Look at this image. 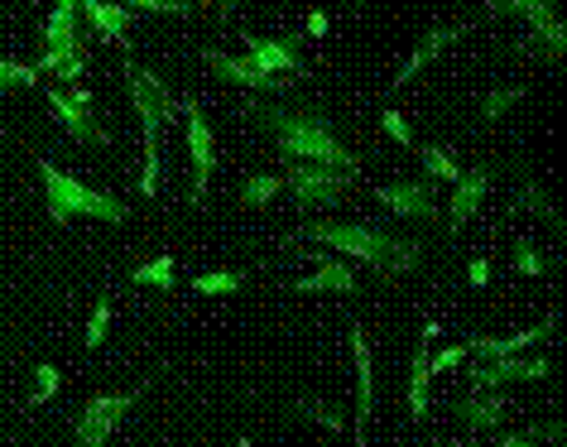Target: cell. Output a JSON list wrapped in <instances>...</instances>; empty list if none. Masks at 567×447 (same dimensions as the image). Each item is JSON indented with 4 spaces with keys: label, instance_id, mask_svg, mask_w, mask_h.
Returning <instances> with one entry per match:
<instances>
[{
    "label": "cell",
    "instance_id": "7",
    "mask_svg": "<svg viewBox=\"0 0 567 447\" xmlns=\"http://www.w3.org/2000/svg\"><path fill=\"white\" fill-rule=\"evenodd\" d=\"M240 59H246L255 73L269 82H284V87H299L303 82V34H279V39H260V34H240Z\"/></svg>",
    "mask_w": 567,
    "mask_h": 447
},
{
    "label": "cell",
    "instance_id": "28",
    "mask_svg": "<svg viewBox=\"0 0 567 447\" xmlns=\"http://www.w3.org/2000/svg\"><path fill=\"white\" fill-rule=\"evenodd\" d=\"M289 414L308 418V424H322V428H332V433H342V428H347V414L337 409V404L318 399V395H303V399H293V404H289Z\"/></svg>",
    "mask_w": 567,
    "mask_h": 447
},
{
    "label": "cell",
    "instance_id": "35",
    "mask_svg": "<svg viewBox=\"0 0 567 447\" xmlns=\"http://www.w3.org/2000/svg\"><path fill=\"white\" fill-rule=\"evenodd\" d=\"M380 131H385V135H390L400 149H414V145H419L414 131H409V121H404V111H394V106L385 111V116H380Z\"/></svg>",
    "mask_w": 567,
    "mask_h": 447
},
{
    "label": "cell",
    "instance_id": "39",
    "mask_svg": "<svg viewBox=\"0 0 567 447\" xmlns=\"http://www.w3.org/2000/svg\"><path fill=\"white\" fill-rule=\"evenodd\" d=\"M495 447H544V443H538L534 433H501V443Z\"/></svg>",
    "mask_w": 567,
    "mask_h": 447
},
{
    "label": "cell",
    "instance_id": "34",
    "mask_svg": "<svg viewBox=\"0 0 567 447\" xmlns=\"http://www.w3.org/2000/svg\"><path fill=\"white\" fill-rule=\"evenodd\" d=\"M59 385H63V371L49 366V361H39V366H34V404L59 399Z\"/></svg>",
    "mask_w": 567,
    "mask_h": 447
},
{
    "label": "cell",
    "instance_id": "20",
    "mask_svg": "<svg viewBox=\"0 0 567 447\" xmlns=\"http://www.w3.org/2000/svg\"><path fill=\"white\" fill-rule=\"evenodd\" d=\"M452 414H457L462 428H472L476 438L501 433V424H505V389H472L466 399L452 404Z\"/></svg>",
    "mask_w": 567,
    "mask_h": 447
},
{
    "label": "cell",
    "instance_id": "24",
    "mask_svg": "<svg viewBox=\"0 0 567 447\" xmlns=\"http://www.w3.org/2000/svg\"><path fill=\"white\" fill-rule=\"evenodd\" d=\"M524 96H529V87H524V82H505V87H491V92H481V102H476V121L486 125H501L509 111H515Z\"/></svg>",
    "mask_w": 567,
    "mask_h": 447
},
{
    "label": "cell",
    "instance_id": "25",
    "mask_svg": "<svg viewBox=\"0 0 567 447\" xmlns=\"http://www.w3.org/2000/svg\"><path fill=\"white\" fill-rule=\"evenodd\" d=\"M414 155H419V164H423V178H429V184H437V188H452V184L462 178V164L452 159L447 145H414Z\"/></svg>",
    "mask_w": 567,
    "mask_h": 447
},
{
    "label": "cell",
    "instance_id": "4",
    "mask_svg": "<svg viewBox=\"0 0 567 447\" xmlns=\"http://www.w3.org/2000/svg\"><path fill=\"white\" fill-rule=\"evenodd\" d=\"M39 184H44V207L53 217V227H73V221H106V227H121L131 217V207L111 193L82 184L68 169H59L53 159L39 164Z\"/></svg>",
    "mask_w": 567,
    "mask_h": 447
},
{
    "label": "cell",
    "instance_id": "27",
    "mask_svg": "<svg viewBox=\"0 0 567 447\" xmlns=\"http://www.w3.org/2000/svg\"><path fill=\"white\" fill-rule=\"evenodd\" d=\"M131 284L140 289H178V260L174 256H154L145 264H135V274H131Z\"/></svg>",
    "mask_w": 567,
    "mask_h": 447
},
{
    "label": "cell",
    "instance_id": "10",
    "mask_svg": "<svg viewBox=\"0 0 567 447\" xmlns=\"http://www.w3.org/2000/svg\"><path fill=\"white\" fill-rule=\"evenodd\" d=\"M375 202L400 221H437L443 217V188L429 178H400V184H380Z\"/></svg>",
    "mask_w": 567,
    "mask_h": 447
},
{
    "label": "cell",
    "instance_id": "40",
    "mask_svg": "<svg viewBox=\"0 0 567 447\" xmlns=\"http://www.w3.org/2000/svg\"><path fill=\"white\" fill-rule=\"evenodd\" d=\"M457 447H491V443H457Z\"/></svg>",
    "mask_w": 567,
    "mask_h": 447
},
{
    "label": "cell",
    "instance_id": "33",
    "mask_svg": "<svg viewBox=\"0 0 567 447\" xmlns=\"http://www.w3.org/2000/svg\"><path fill=\"white\" fill-rule=\"evenodd\" d=\"M131 20L135 15H174V20H183V15H193V6L188 0H131Z\"/></svg>",
    "mask_w": 567,
    "mask_h": 447
},
{
    "label": "cell",
    "instance_id": "8",
    "mask_svg": "<svg viewBox=\"0 0 567 447\" xmlns=\"http://www.w3.org/2000/svg\"><path fill=\"white\" fill-rule=\"evenodd\" d=\"M49 116L68 139H78V145H106L102 121H96V102L87 87H49Z\"/></svg>",
    "mask_w": 567,
    "mask_h": 447
},
{
    "label": "cell",
    "instance_id": "23",
    "mask_svg": "<svg viewBox=\"0 0 567 447\" xmlns=\"http://www.w3.org/2000/svg\"><path fill=\"white\" fill-rule=\"evenodd\" d=\"M429 385H433L429 346L419 342L414 361H409V385H404V399H409V418H414V424H423V418H429Z\"/></svg>",
    "mask_w": 567,
    "mask_h": 447
},
{
    "label": "cell",
    "instance_id": "1",
    "mask_svg": "<svg viewBox=\"0 0 567 447\" xmlns=\"http://www.w3.org/2000/svg\"><path fill=\"white\" fill-rule=\"evenodd\" d=\"M255 121L265 125L269 135H275L279 155L289 164H308V169H332V174H347L357 178L361 174V155L357 149L342 145V135H337V125L328 111L318 106H284V102H260L255 106Z\"/></svg>",
    "mask_w": 567,
    "mask_h": 447
},
{
    "label": "cell",
    "instance_id": "13",
    "mask_svg": "<svg viewBox=\"0 0 567 447\" xmlns=\"http://www.w3.org/2000/svg\"><path fill=\"white\" fill-rule=\"evenodd\" d=\"M558 371L548 356H509V361H466V375H472V389H505L519 381H548Z\"/></svg>",
    "mask_w": 567,
    "mask_h": 447
},
{
    "label": "cell",
    "instance_id": "18",
    "mask_svg": "<svg viewBox=\"0 0 567 447\" xmlns=\"http://www.w3.org/2000/svg\"><path fill=\"white\" fill-rule=\"evenodd\" d=\"M462 39H466V24H433V30L423 34L414 49H409V59L400 63V73H394V87H409V82H414L423 67L437 63L452 44H462Z\"/></svg>",
    "mask_w": 567,
    "mask_h": 447
},
{
    "label": "cell",
    "instance_id": "16",
    "mask_svg": "<svg viewBox=\"0 0 567 447\" xmlns=\"http://www.w3.org/2000/svg\"><path fill=\"white\" fill-rule=\"evenodd\" d=\"M203 67L217 82H226V87H236V92H255V96H265V92H275V96H284V92H293V87H284V82H269V77H260L255 67L240 59V53H226V49H203Z\"/></svg>",
    "mask_w": 567,
    "mask_h": 447
},
{
    "label": "cell",
    "instance_id": "41",
    "mask_svg": "<svg viewBox=\"0 0 567 447\" xmlns=\"http://www.w3.org/2000/svg\"><path fill=\"white\" fill-rule=\"evenodd\" d=\"M447 447H457V443H447Z\"/></svg>",
    "mask_w": 567,
    "mask_h": 447
},
{
    "label": "cell",
    "instance_id": "36",
    "mask_svg": "<svg viewBox=\"0 0 567 447\" xmlns=\"http://www.w3.org/2000/svg\"><path fill=\"white\" fill-rule=\"evenodd\" d=\"M429 366H433V375L462 371L466 366V346H443V352H429Z\"/></svg>",
    "mask_w": 567,
    "mask_h": 447
},
{
    "label": "cell",
    "instance_id": "37",
    "mask_svg": "<svg viewBox=\"0 0 567 447\" xmlns=\"http://www.w3.org/2000/svg\"><path fill=\"white\" fill-rule=\"evenodd\" d=\"M328 30H332V10H308L303 34H308V39H328Z\"/></svg>",
    "mask_w": 567,
    "mask_h": 447
},
{
    "label": "cell",
    "instance_id": "21",
    "mask_svg": "<svg viewBox=\"0 0 567 447\" xmlns=\"http://www.w3.org/2000/svg\"><path fill=\"white\" fill-rule=\"evenodd\" d=\"M357 289H361L357 284V270H351L347 260H337V256H328L313 274L293 284V293H308V299H318V293H357Z\"/></svg>",
    "mask_w": 567,
    "mask_h": 447
},
{
    "label": "cell",
    "instance_id": "3",
    "mask_svg": "<svg viewBox=\"0 0 567 447\" xmlns=\"http://www.w3.org/2000/svg\"><path fill=\"white\" fill-rule=\"evenodd\" d=\"M121 77H125V92H131V106L140 116V135H145V164H140V198H154L159 193V178H164V145H168V131L178 121V96L174 87L154 73V67H140L135 59L121 63Z\"/></svg>",
    "mask_w": 567,
    "mask_h": 447
},
{
    "label": "cell",
    "instance_id": "29",
    "mask_svg": "<svg viewBox=\"0 0 567 447\" xmlns=\"http://www.w3.org/2000/svg\"><path fill=\"white\" fill-rule=\"evenodd\" d=\"M246 289V274L240 270H207V274H193V293L203 299H231V293Z\"/></svg>",
    "mask_w": 567,
    "mask_h": 447
},
{
    "label": "cell",
    "instance_id": "6",
    "mask_svg": "<svg viewBox=\"0 0 567 447\" xmlns=\"http://www.w3.org/2000/svg\"><path fill=\"white\" fill-rule=\"evenodd\" d=\"M168 366H159L154 375H145V381L140 385H131V389H102V395H92L87 404H82V414L73 418V433H78V447H106L111 438H116L121 433V424L125 418H131V409L140 404V395H145V389L159 381Z\"/></svg>",
    "mask_w": 567,
    "mask_h": 447
},
{
    "label": "cell",
    "instance_id": "30",
    "mask_svg": "<svg viewBox=\"0 0 567 447\" xmlns=\"http://www.w3.org/2000/svg\"><path fill=\"white\" fill-rule=\"evenodd\" d=\"M30 87H39L34 63H20V59H6V53H0V96H20Z\"/></svg>",
    "mask_w": 567,
    "mask_h": 447
},
{
    "label": "cell",
    "instance_id": "12",
    "mask_svg": "<svg viewBox=\"0 0 567 447\" xmlns=\"http://www.w3.org/2000/svg\"><path fill=\"white\" fill-rule=\"evenodd\" d=\"M495 164H472V169H462V178L452 184L447 193V202H443V227L447 236H462L466 227H472V217L481 212V202L491 198V174Z\"/></svg>",
    "mask_w": 567,
    "mask_h": 447
},
{
    "label": "cell",
    "instance_id": "22",
    "mask_svg": "<svg viewBox=\"0 0 567 447\" xmlns=\"http://www.w3.org/2000/svg\"><path fill=\"white\" fill-rule=\"evenodd\" d=\"M515 207H519V212H529V217H538V221H548L553 236H563V212H558V202H553V193L538 184L534 174H519V178H515Z\"/></svg>",
    "mask_w": 567,
    "mask_h": 447
},
{
    "label": "cell",
    "instance_id": "19",
    "mask_svg": "<svg viewBox=\"0 0 567 447\" xmlns=\"http://www.w3.org/2000/svg\"><path fill=\"white\" fill-rule=\"evenodd\" d=\"M78 20L87 24L96 39L116 44L121 53H131V10L111 6V0H78Z\"/></svg>",
    "mask_w": 567,
    "mask_h": 447
},
{
    "label": "cell",
    "instance_id": "32",
    "mask_svg": "<svg viewBox=\"0 0 567 447\" xmlns=\"http://www.w3.org/2000/svg\"><path fill=\"white\" fill-rule=\"evenodd\" d=\"M106 337H111V299H96L92 318H87V332H82V346H87V352H102Z\"/></svg>",
    "mask_w": 567,
    "mask_h": 447
},
{
    "label": "cell",
    "instance_id": "15",
    "mask_svg": "<svg viewBox=\"0 0 567 447\" xmlns=\"http://www.w3.org/2000/svg\"><path fill=\"white\" fill-rule=\"evenodd\" d=\"M183 121H188V155H193V207L207 198L212 188V174H217V131H212V121L203 116V106H188L183 111Z\"/></svg>",
    "mask_w": 567,
    "mask_h": 447
},
{
    "label": "cell",
    "instance_id": "9",
    "mask_svg": "<svg viewBox=\"0 0 567 447\" xmlns=\"http://www.w3.org/2000/svg\"><path fill=\"white\" fill-rule=\"evenodd\" d=\"M284 178V193H289V202L299 207V212H328V207L342 202V193L351 188L347 174H332V169H308V164H293Z\"/></svg>",
    "mask_w": 567,
    "mask_h": 447
},
{
    "label": "cell",
    "instance_id": "5",
    "mask_svg": "<svg viewBox=\"0 0 567 447\" xmlns=\"http://www.w3.org/2000/svg\"><path fill=\"white\" fill-rule=\"evenodd\" d=\"M491 15H515L519 30V53L524 59H544V63H563L567 53V30H563V10L558 0H491Z\"/></svg>",
    "mask_w": 567,
    "mask_h": 447
},
{
    "label": "cell",
    "instance_id": "26",
    "mask_svg": "<svg viewBox=\"0 0 567 447\" xmlns=\"http://www.w3.org/2000/svg\"><path fill=\"white\" fill-rule=\"evenodd\" d=\"M284 193V178L279 174H246L240 178V207H250V212H260V207H269Z\"/></svg>",
    "mask_w": 567,
    "mask_h": 447
},
{
    "label": "cell",
    "instance_id": "2",
    "mask_svg": "<svg viewBox=\"0 0 567 447\" xmlns=\"http://www.w3.org/2000/svg\"><path fill=\"white\" fill-rule=\"evenodd\" d=\"M299 241L328 246L337 260L365 264V270H375V274H385V279L409 274L423 260V250H429L419 236L380 231V227H371V221H303Z\"/></svg>",
    "mask_w": 567,
    "mask_h": 447
},
{
    "label": "cell",
    "instance_id": "14",
    "mask_svg": "<svg viewBox=\"0 0 567 447\" xmlns=\"http://www.w3.org/2000/svg\"><path fill=\"white\" fill-rule=\"evenodd\" d=\"M553 337H558V309H548L544 323H534L524 332H509V337H472L462 346H466V361H509V356H524L538 342H553Z\"/></svg>",
    "mask_w": 567,
    "mask_h": 447
},
{
    "label": "cell",
    "instance_id": "11",
    "mask_svg": "<svg viewBox=\"0 0 567 447\" xmlns=\"http://www.w3.org/2000/svg\"><path fill=\"white\" fill-rule=\"evenodd\" d=\"M78 24H82V20H78V0H59V6L49 10V20L39 24V63H34L39 77H49L53 63L87 44V39L78 34Z\"/></svg>",
    "mask_w": 567,
    "mask_h": 447
},
{
    "label": "cell",
    "instance_id": "38",
    "mask_svg": "<svg viewBox=\"0 0 567 447\" xmlns=\"http://www.w3.org/2000/svg\"><path fill=\"white\" fill-rule=\"evenodd\" d=\"M466 284H472V289H486V284H491V260H472V264H466Z\"/></svg>",
    "mask_w": 567,
    "mask_h": 447
},
{
    "label": "cell",
    "instance_id": "17",
    "mask_svg": "<svg viewBox=\"0 0 567 447\" xmlns=\"http://www.w3.org/2000/svg\"><path fill=\"white\" fill-rule=\"evenodd\" d=\"M351 356H357V447H365V428L375 418V352H371V337L361 328H351Z\"/></svg>",
    "mask_w": 567,
    "mask_h": 447
},
{
    "label": "cell",
    "instance_id": "31",
    "mask_svg": "<svg viewBox=\"0 0 567 447\" xmlns=\"http://www.w3.org/2000/svg\"><path fill=\"white\" fill-rule=\"evenodd\" d=\"M509 270L524 274V279H544V274H553V260L538 246L524 241V246H515V256H509Z\"/></svg>",
    "mask_w": 567,
    "mask_h": 447
}]
</instances>
